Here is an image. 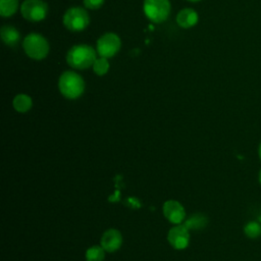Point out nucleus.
Listing matches in <instances>:
<instances>
[{
    "instance_id": "9b49d317",
    "label": "nucleus",
    "mask_w": 261,
    "mask_h": 261,
    "mask_svg": "<svg viewBox=\"0 0 261 261\" xmlns=\"http://www.w3.org/2000/svg\"><path fill=\"white\" fill-rule=\"evenodd\" d=\"M199 15L196 10L192 8H184L176 15V22L184 29H190L197 24Z\"/></svg>"
},
{
    "instance_id": "6e6552de",
    "label": "nucleus",
    "mask_w": 261,
    "mask_h": 261,
    "mask_svg": "<svg viewBox=\"0 0 261 261\" xmlns=\"http://www.w3.org/2000/svg\"><path fill=\"white\" fill-rule=\"evenodd\" d=\"M167 239L174 249H185L189 245V229L185 225H175L168 231Z\"/></svg>"
},
{
    "instance_id": "0eeeda50",
    "label": "nucleus",
    "mask_w": 261,
    "mask_h": 261,
    "mask_svg": "<svg viewBox=\"0 0 261 261\" xmlns=\"http://www.w3.org/2000/svg\"><path fill=\"white\" fill-rule=\"evenodd\" d=\"M120 38L114 33H106L97 41V52L101 57H113L120 50Z\"/></svg>"
},
{
    "instance_id": "6ab92c4d",
    "label": "nucleus",
    "mask_w": 261,
    "mask_h": 261,
    "mask_svg": "<svg viewBox=\"0 0 261 261\" xmlns=\"http://www.w3.org/2000/svg\"><path fill=\"white\" fill-rule=\"evenodd\" d=\"M104 3V0H84V5L88 9H98L100 8Z\"/></svg>"
},
{
    "instance_id": "423d86ee",
    "label": "nucleus",
    "mask_w": 261,
    "mask_h": 261,
    "mask_svg": "<svg viewBox=\"0 0 261 261\" xmlns=\"http://www.w3.org/2000/svg\"><path fill=\"white\" fill-rule=\"evenodd\" d=\"M23 18L30 21H41L48 13V5L43 0H24L20 6Z\"/></svg>"
},
{
    "instance_id": "39448f33",
    "label": "nucleus",
    "mask_w": 261,
    "mask_h": 261,
    "mask_svg": "<svg viewBox=\"0 0 261 261\" xmlns=\"http://www.w3.org/2000/svg\"><path fill=\"white\" fill-rule=\"evenodd\" d=\"M63 24L70 32L84 31L90 23V17L86 9L75 6L68 8L63 15Z\"/></svg>"
},
{
    "instance_id": "dca6fc26",
    "label": "nucleus",
    "mask_w": 261,
    "mask_h": 261,
    "mask_svg": "<svg viewBox=\"0 0 261 261\" xmlns=\"http://www.w3.org/2000/svg\"><path fill=\"white\" fill-rule=\"evenodd\" d=\"M105 250L102 246H93L86 252L87 261H103L105 256Z\"/></svg>"
},
{
    "instance_id": "7ed1b4c3",
    "label": "nucleus",
    "mask_w": 261,
    "mask_h": 261,
    "mask_svg": "<svg viewBox=\"0 0 261 261\" xmlns=\"http://www.w3.org/2000/svg\"><path fill=\"white\" fill-rule=\"evenodd\" d=\"M22 47L25 54L35 60H42L47 57L49 53V43L40 34L31 33L25 36Z\"/></svg>"
},
{
    "instance_id": "412c9836",
    "label": "nucleus",
    "mask_w": 261,
    "mask_h": 261,
    "mask_svg": "<svg viewBox=\"0 0 261 261\" xmlns=\"http://www.w3.org/2000/svg\"><path fill=\"white\" fill-rule=\"evenodd\" d=\"M259 182L261 184V169H260V171H259Z\"/></svg>"
},
{
    "instance_id": "2eb2a0df",
    "label": "nucleus",
    "mask_w": 261,
    "mask_h": 261,
    "mask_svg": "<svg viewBox=\"0 0 261 261\" xmlns=\"http://www.w3.org/2000/svg\"><path fill=\"white\" fill-rule=\"evenodd\" d=\"M18 8V0H0V14L3 17L13 15Z\"/></svg>"
},
{
    "instance_id": "a211bd4d",
    "label": "nucleus",
    "mask_w": 261,
    "mask_h": 261,
    "mask_svg": "<svg viewBox=\"0 0 261 261\" xmlns=\"http://www.w3.org/2000/svg\"><path fill=\"white\" fill-rule=\"evenodd\" d=\"M245 234L250 239H255L261 234V225L257 221H250L244 227Z\"/></svg>"
},
{
    "instance_id": "ddd939ff",
    "label": "nucleus",
    "mask_w": 261,
    "mask_h": 261,
    "mask_svg": "<svg viewBox=\"0 0 261 261\" xmlns=\"http://www.w3.org/2000/svg\"><path fill=\"white\" fill-rule=\"evenodd\" d=\"M13 108L20 113L27 112L31 109L32 105H33V101L32 98L25 94H18L14 97L13 99Z\"/></svg>"
},
{
    "instance_id": "9d476101",
    "label": "nucleus",
    "mask_w": 261,
    "mask_h": 261,
    "mask_svg": "<svg viewBox=\"0 0 261 261\" xmlns=\"http://www.w3.org/2000/svg\"><path fill=\"white\" fill-rule=\"evenodd\" d=\"M122 244V237L117 229L110 228L106 230L101 239V246L106 252H114Z\"/></svg>"
},
{
    "instance_id": "4468645a",
    "label": "nucleus",
    "mask_w": 261,
    "mask_h": 261,
    "mask_svg": "<svg viewBox=\"0 0 261 261\" xmlns=\"http://www.w3.org/2000/svg\"><path fill=\"white\" fill-rule=\"evenodd\" d=\"M208 222V219L205 215L197 213V214H193L191 215L186 221H185V226L188 229H200L206 226Z\"/></svg>"
},
{
    "instance_id": "f03ea898",
    "label": "nucleus",
    "mask_w": 261,
    "mask_h": 261,
    "mask_svg": "<svg viewBox=\"0 0 261 261\" xmlns=\"http://www.w3.org/2000/svg\"><path fill=\"white\" fill-rule=\"evenodd\" d=\"M60 93L67 99L79 98L85 90L84 79L74 71H64L58 81Z\"/></svg>"
},
{
    "instance_id": "aec40b11",
    "label": "nucleus",
    "mask_w": 261,
    "mask_h": 261,
    "mask_svg": "<svg viewBox=\"0 0 261 261\" xmlns=\"http://www.w3.org/2000/svg\"><path fill=\"white\" fill-rule=\"evenodd\" d=\"M258 154H259V158L261 160V143H260V146H259V151H258Z\"/></svg>"
},
{
    "instance_id": "1a4fd4ad",
    "label": "nucleus",
    "mask_w": 261,
    "mask_h": 261,
    "mask_svg": "<svg viewBox=\"0 0 261 261\" xmlns=\"http://www.w3.org/2000/svg\"><path fill=\"white\" fill-rule=\"evenodd\" d=\"M163 214L170 222L174 224L180 223L186 216L182 205L175 200H168L163 204Z\"/></svg>"
},
{
    "instance_id": "f8f14e48",
    "label": "nucleus",
    "mask_w": 261,
    "mask_h": 261,
    "mask_svg": "<svg viewBox=\"0 0 261 261\" xmlns=\"http://www.w3.org/2000/svg\"><path fill=\"white\" fill-rule=\"evenodd\" d=\"M0 36L3 43L7 46H15L20 40V34L12 25H3L0 30Z\"/></svg>"
},
{
    "instance_id": "f257e3e1",
    "label": "nucleus",
    "mask_w": 261,
    "mask_h": 261,
    "mask_svg": "<svg viewBox=\"0 0 261 261\" xmlns=\"http://www.w3.org/2000/svg\"><path fill=\"white\" fill-rule=\"evenodd\" d=\"M96 58V50L86 44L72 46L66 54V62L75 69H87L93 66Z\"/></svg>"
},
{
    "instance_id": "4be33fe9",
    "label": "nucleus",
    "mask_w": 261,
    "mask_h": 261,
    "mask_svg": "<svg viewBox=\"0 0 261 261\" xmlns=\"http://www.w3.org/2000/svg\"><path fill=\"white\" fill-rule=\"evenodd\" d=\"M189 1H191V2H198V1H200V0H189Z\"/></svg>"
},
{
    "instance_id": "f3484780",
    "label": "nucleus",
    "mask_w": 261,
    "mask_h": 261,
    "mask_svg": "<svg viewBox=\"0 0 261 261\" xmlns=\"http://www.w3.org/2000/svg\"><path fill=\"white\" fill-rule=\"evenodd\" d=\"M93 70L94 72L97 74V75H104L108 72L109 70V61H108V58H105V57H99V58H96L95 62L93 63Z\"/></svg>"
},
{
    "instance_id": "20e7f679",
    "label": "nucleus",
    "mask_w": 261,
    "mask_h": 261,
    "mask_svg": "<svg viewBox=\"0 0 261 261\" xmlns=\"http://www.w3.org/2000/svg\"><path fill=\"white\" fill-rule=\"evenodd\" d=\"M144 13L154 23L165 21L169 14L171 5L169 0H144Z\"/></svg>"
}]
</instances>
